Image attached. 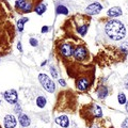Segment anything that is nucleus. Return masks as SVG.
Instances as JSON below:
<instances>
[{
  "label": "nucleus",
  "instance_id": "nucleus-27",
  "mask_svg": "<svg viewBox=\"0 0 128 128\" xmlns=\"http://www.w3.org/2000/svg\"><path fill=\"white\" fill-rule=\"evenodd\" d=\"M91 128H98V124H94V125L92 126Z\"/></svg>",
  "mask_w": 128,
  "mask_h": 128
},
{
  "label": "nucleus",
  "instance_id": "nucleus-20",
  "mask_svg": "<svg viewBox=\"0 0 128 128\" xmlns=\"http://www.w3.org/2000/svg\"><path fill=\"white\" fill-rule=\"evenodd\" d=\"M120 47H121V49H122L125 54H128V43H127V42L122 43V44H121V46H120Z\"/></svg>",
  "mask_w": 128,
  "mask_h": 128
},
{
  "label": "nucleus",
  "instance_id": "nucleus-6",
  "mask_svg": "<svg viewBox=\"0 0 128 128\" xmlns=\"http://www.w3.org/2000/svg\"><path fill=\"white\" fill-rule=\"evenodd\" d=\"M59 52L64 58H70L74 54V47L70 43H64L59 47Z\"/></svg>",
  "mask_w": 128,
  "mask_h": 128
},
{
  "label": "nucleus",
  "instance_id": "nucleus-10",
  "mask_svg": "<svg viewBox=\"0 0 128 128\" xmlns=\"http://www.w3.org/2000/svg\"><path fill=\"white\" fill-rule=\"evenodd\" d=\"M3 124H4L6 128H14L16 126V118L14 115L12 114H8L4 116V120H3Z\"/></svg>",
  "mask_w": 128,
  "mask_h": 128
},
{
  "label": "nucleus",
  "instance_id": "nucleus-18",
  "mask_svg": "<svg viewBox=\"0 0 128 128\" xmlns=\"http://www.w3.org/2000/svg\"><path fill=\"white\" fill-rule=\"evenodd\" d=\"M28 22V18L27 17H24V18H22V19H19V20L17 22V28H18V30L19 31H22L24 30V25Z\"/></svg>",
  "mask_w": 128,
  "mask_h": 128
},
{
  "label": "nucleus",
  "instance_id": "nucleus-28",
  "mask_svg": "<svg viewBox=\"0 0 128 128\" xmlns=\"http://www.w3.org/2000/svg\"><path fill=\"white\" fill-rule=\"evenodd\" d=\"M126 110H127V112H128V102H127V105H126Z\"/></svg>",
  "mask_w": 128,
  "mask_h": 128
},
{
  "label": "nucleus",
  "instance_id": "nucleus-5",
  "mask_svg": "<svg viewBox=\"0 0 128 128\" xmlns=\"http://www.w3.org/2000/svg\"><path fill=\"white\" fill-rule=\"evenodd\" d=\"M80 113L91 114L92 118H100L102 115V112L100 107H99L98 105H95V104L84 106V108L82 109V112H80Z\"/></svg>",
  "mask_w": 128,
  "mask_h": 128
},
{
  "label": "nucleus",
  "instance_id": "nucleus-7",
  "mask_svg": "<svg viewBox=\"0 0 128 128\" xmlns=\"http://www.w3.org/2000/svg\"><path fill=\"white\" fill-rule=\"evenodd\" d=\"M90 84H91L90 79L86 77V76H82V77L78 78L77 81H76V86H77V89L80 91H86L89 89Z\"/></svg>",
  "mask_w": 128,
  "mask_h": 128
},
{
  "label": "nucleus",
  "instance_id": "nucleus-22",
  "mask_svg": "<svg viewBox=\"0 0 128 128\" xmlns=\"http://www.w3.org/2000/svg\"><path fill=\"white\" fill-rule=\"evenodd\" d=\"M29 43L31 44V45L32 46H33V47H35V46H38V41H36V40H35V38H30L29 40Z\"/></svg>",
  "mask_w": 128,
  "mask_h": 128
},
{
  "label": "nucleus",
  "instance_id": "nucleus-25",
  "mask_svg": "<svg viewBox=\"0 0 128 128\" xmlns=\"http://www.w3.org/2000/svg\"><path fill=\"white\" fill-rule=\"evenodd\" d=\"M59 82H60V84H61L62 86H66V82L64 81L63 79H60V80H59Z\"/></svg>",
  "mask_w": 128,
  "mask_h": 128
},
{
  "label": "nucleus",
  "instance_id": "nucleus-4",
  "mask_svg": "<svg viewBox=\"0 0 128 128\" xmlns=\"http://www.w3.org/2000/svg\"><path fill=\"white\" fill-rule=\"evenodd\" d=\"M73 56L77 61H81V62H86L90 57L89 52H88V49L84 46H76L74 48Z\"/></svg>",
  "mask_w": 128,
  "mask_h": 128
},
{
  "label": "nucleus",
  "instance_id": "nucleus-23",
  "mask_svg": "<svg viewBox=\"0 0 128 128\" xmlns=\"http://www.w3.org/2000/svg\"><path fill=\"white\" fill-rule=\"evenodd\" d=\"M122 128H128V118H126L122 124Z\"/></svg>",
  "mask_w": 128,
  "mask_h": 128
},
{
  "label": "nucleus",
  "instance_id": "nucleus-26",
  "mask_svg": "<svg viewBox=\"0 0 128 128\" xmlns=\"http://www.w3.org/2000/svg\"><path fill=\"white\" fill-rule=\"evenodd\" d=\"M22 44H20V43H18V44H17V48H18V50H19V51H22Z\"/></svg>",
  "mask_w": 128,
  "mask_h": 128
},
{
  "label": "nucleus",
  "instance_id": "nucleus-8",
  "mask_svg": "<svg viewBox=\"0 0 128 128\" xmlns=\"http://www.w3.org/2000/svg\"><path fill=\"white\" fill-rule=\"evenodd\" d=\"M6 100L11 104V105H14V104L17 102V92L15 90H8L3 93Z\"/></svg>",
  "mask_w": 128,
  "mask_h": 128
},
{
  "label": "nucleus",
  "instance_id": "nucleus-21",
  "mask_svg": "<svg viewBox=\"0 0 128 128\" xmlns=\"http://www.w3.org/2000/svg\"><path fill=\"white\" fill-rule=\"evenodd\" d=\"M50 72H51V76H52L54 78H58V73H57V70H56V68L54 66L50 67Z\"/></svg>",
  "mask_w": 128,
  "mask_h": 128
},
{
  "label": "nucleus",
  "instance_id": "nucleus-24",
  "mask_svg": "<svg viewBox=\"0 0 128 128\" xmlns=\"http://www.w3.org/2000/svg\"><path fill=\"white\" fill-rule=\"evenodd\" d=\"M49 31V27H47V26H44L42 28V33H46V32Z\"/></svg>",
  "mask_w": 128,
  "mask_h": 128
},
{
  "label": "nucleus",
  "instance_id": "nucleus-16",
  "mask_svg": "<svg viewBox=\"0 0 128 128\" xmlns=\"http://www.w3.org/2000/svg\"><path fill=\"white\" fill-rule=\"evenodd\" d=\"M34 11L36 12V14H38V15H42V14L44 13V12L46 11V6L44 4V3H40V4H38L36 6H35Z\"/></svg>",
  "mask_w": 128,
  "mask_h": 128
},
{
  "label": "nucleus",
  "instance_id": "nucleus-29",
  "mask_svg": "<svg viewBox=\"0 0 128 128\" xmlns=\"http://www.w3.org/2000/svg\"><path fill=\"white\" fill-rule=\"evenodd\" d=\"M126 88H127V90H128V82H127V84H126Z\"/></svg>",
  "mask_w": 128,
  "mask_h": 128
},
{
  "label": "nucleus",
  "instance_id": "nucleus-2",
  "mask_svg": "<svg viewBox=\"0 0 128 128\" xmlns=\"http://www.w3.org/2000/svg\"><path fill=\"white\" fill-rule=\"evenodd\" d=\"M42 0H16L15 2V10L19 14L29 13L32 10L35 9V6L41 3Z\"/></svg>",
  "mask_w": 128,
  "mask_h": 128
},
{
  "label": "nucleus",
  "instance_id": "nucleus-15",
  "mask_svg": "<svg viewBox=\"0 0 128 128\" xmlns=\"http://www.w3.org/2000/svg\"><path fill=\"white\" fill-rule=\"evenodd\" d=\"M46 102H47V100L44 96H38L36 98V105L38 108H44L46 106Z\"/></svg>",
  "mask_w": 128,
  "mask_h": 128
},
{
  "label": "nucleus",
  "instance_id": "nucleus-19",
  "mask_svg": "<svg viewBox=\"0 0 128 128\" xmlns=\"http://www.w3.org/2000/svg\"><path fill=\"white\" fill-rule=\"evenodd\" d=\"M118 102L121 104V105H124V104L126 102V95L124 93H120L118 94Z\"/></svg>",
  "mask_w": 128,
  "mask_h": 128
},
{
  "label": "nucleus",
  "instance_id": "nucleus-11",
  "mask_svg": "<svg viewBox=\"0 0 128 128\" xmlns=\"http://www.w3.org/2000/svg\"><path fill=\"white\" fill-rule=\"evenodd\" d=\"M56 123L59 124L61 127H68L70 125V121H68V118L66 116V115H60V116H58L57 118H56Z\"/></svg>",
  "mask_w": 128,
  "mask_h": 128
},
{
  "label": "nucleus",
  "instance_id": "nucleus-12",
  "mask_svg": "<svg viewBox=\"0 0 128 128\" xmlns=\"http://www.w3.org/2000/svg\"><path fill=\"white\" fill-rule=\"evenodd\" d=\"M18 121H19V123H20V125H22V127H28V126L30 125V123H31L30 118L28 116V115L24 114V113H20V114H19Z\"/></svg>",
  "mask_w": 128,
  "mask_h": 128
},
{
  "label": "nucleus",
  "instance_id": "nucleus-3",
  "mask_svg": "<svg viewBox=\"0 0 128 128\" xmlns=\"http://www.w3.org/2000/svg\"><path fill=\"white\" fill-rule=\"evenodd\" d=\"M38 80H40L41 84L43 86V88L46 91H48L49 93H54V90H56L54 82L49 77H48L47 75H45V74H40L38 75Z\"/></svg>",
  "mask_w": 128,
  "mask_h": 128
},
{
  "label": "nucleus",
  "instance_id": "nucleus-13",
  "mask_svg": "<svg viewBox=\"0 0 128 128\" xmlns=\"http://www.w3.org/2000/svg\"><path fill=\"white\" fill-rule=\"evenodd\" d=\"M107 14H108V16H110V17H118V16L122 15V10H121V8H118V6H113L108 11Z\"/></svg>",
  "mask_w": 128,
  "mask_h": 128
},
{
  "label": "nucleus",
  "instance_id": "nucleus-9",
  "mask_svg": "<svg viewBox=\"0 0 128 128\" xmlns=\"http://www.w3.org/2000/svg\"><path fill=\"white\" fill-rule=\"evenodd\" d=\"M102 6L100 4V3L94 2V3H92V4H90L86 8V12L89 15H95V14H98L99 12L102 11Z\"/></svg>",
  "mask_w": 128,
  "mask_h": 128
},
{
  "label": "nucleus",
  "instance_id": "nucleus-1",
  "mask_svg": "<svg viewBox=\"0 0 128 128\" xmlns=\"http://www.w3.org/2000/svg\"><path fill=\"white\" fill-rule=\"evenodd\" d=\"M106 34L114 41H121L126 35V28L122 22L118 19H111L107 22L105 28Z\"/></svg>",
  "mask_w": 128,
  "mask_h": 128
},
{
  "label": "nucleus",
  "instance_id": "nucleus-17",
  "mask_svg": "<svg viewBox=\"0 0 128 128\" xmlns=\"http://www.w3.org/2000/svg\"><path fill=\"white\" fill-rule=\"evenodd\" d=\"M56 12H57V14H67L68 13V10L66 9L64 6H61V4H59L57 6V9H56Z\"/></svg>",
  "mask_w": 128,
  "mask_h": 128
},
{
  "label": "nucleus",
  "instance_id": "nucleus-14",
  "mask_svg": "<svg viewBox=\"0 0 128 128\" xmlns=\"http://www.w3.org/2000/svg\"><path fill=\"white\" fill-rule=\"evenodd\" d=\"M107 95H108V89H107L106 86L98 88V90H97V96H98V98L104 99Z\"/></svg>",
  "mask_w": 128,
  "mask_h": 128
}]
</instances>
